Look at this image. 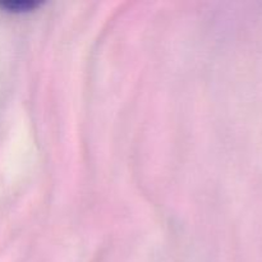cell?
<instances>
[{
  "label": "cell",
  "instance_id": "cell-1",
  "mask_svg": "<svg viewBox=\"0 0 262 262\" xmlns=\"http://www.w3.org/2000/svg\"><path fill=\"white\" fill-rule=\"evenodd\" d=\"M40 5L41 2H37V0H3V2H0L2 9L12 13L30 12V10H33Z\"/></svg>",
  "mask_w": 262,
  "mask_h": 262
}]
</instances>
